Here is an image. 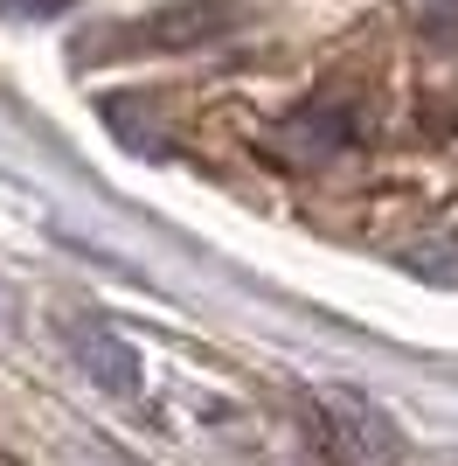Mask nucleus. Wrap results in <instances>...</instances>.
Here are the masks:
<instances>
[{"label":"nucleus","instance_id":"obj_2","mask_svg":"<svg viewBox=\"0 0 458 466\" xmlns=\"http://www.w3.org/2000/svg\"><path fill=\"white\" fill-rule=\"evenodd\" d=\"M70 355H76V370L91 376L105 397H139V355H133V341H125L112 320H97V313L70 320Z\"/></svg>","mask_w":458,"mask_h":466},{"label":"nucleus","instance_id":"obj_1","mask_svg":"<svg viewBox=\"0 0 458 466\" xmlns=\"http://www.w3.org/2000/svg\"><path fill=\"white\" fill-rule=\"evenodd\" d=\"M236 28H244L236 0H160L153 15L118 28V42H133V49H202V42L236 35Z\"/></svg>","mask_w":458,"mask_h":466},{"label":"nucleus","instance_id":"obj_3","mask_svg":"<svg viewBox=\"0 0 458 466\" xmlns=\"http://www.w3.org/2000/svg\"><path fill=\"white\" fill-rule=\"evenodd\" d=\"M403 265H417V272H444V286L458 279V244H417V251H403Z\"/></svg>","mask_w":458,"mask_h":466}]
</instances>
